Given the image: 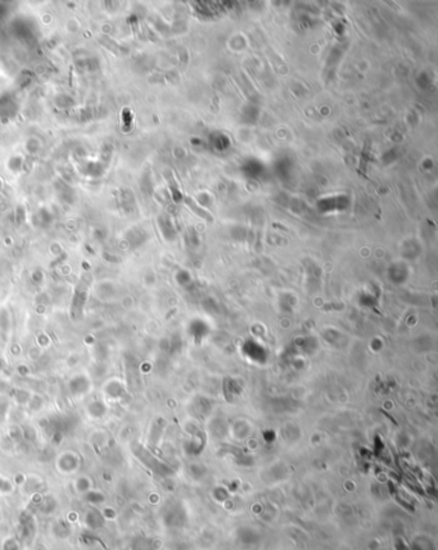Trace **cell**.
<instances>
[{"mask_svg":"<svg viewBox=\"0 0 438 550\" xmlns=\"http://www.w3.org/2000/svg\"><path fill=\"white\" fill-rule=\"evenodd\" d=\"M86 410L91 418L99 419L107 414V405L102 400H93L87 404Z\"/></svg>","mask_w":438,"mask_h":550,"instance_id":"obj_4","label":"cell"},{"mask_svg":"<svg viewBox=\"0 0 438 550\" xmlns=\"http://www.w3.org/2000/svg\"><path fill=\"white\" fill-rule=\"evenodd\" d=\"M12 321H10V315L5 309H0V332H9Z\"/></svg>","mask_w":438,"mask_h":550,"instance_id":"obj_5","label":"cell"},{"mask_svg":"<svg viewBox=\"0 0 438 550\" xmlns=\"http://www.w3.org/2000/svg\"><path fill=\"white\" fill-rule=\"evenodd\" d=\"M0 488H1V491L4 492H8L12 490V483H10L9 481H6L5 478H0Z\"/></svg>","mask_w":438,"mask_h":550,"instance_id":"obj_7","label":"cell"},{"mask_svg":"<svg viewBox=\"0 0 438 550\" xmlns=\"http://www.w3.org/2000/svg\"><path fill=\"white\" fill-rule=\"evenodd\" d=\"M91 390V380L86 374H75L69 380V391L72 396L80 397Z\"/></svg>","mask_w":438,"mask_h":550,"instance_id":"obj_1","label":"cell"},{"mask_svg":"<svg viewBox=\"0 0 438 550\" xmlns=\"http://www.w3.org/2000/svg\"><path fill=\"white\" fill-rule=\"evenodd\" d=\"M103 392L111 398H120L125 395L124 382L118 378H111L103 385Z\"/></svg>","mask_w":438,"mask_h":550,"instance_id":"obj_3","label":"cell"},{"mask_svg":"<svg viewBox=\"0 0 438 550\" xmlns=\"http://www.w3.org/2000/svg\"><path fill=\"white\" fill-rule=\"evenodd\" d=\"M8 409H9V398L4 395H0V419L5 417Z\"/></svg>","mask_w":438,"mask_h":550,"instance_id":"obj_6","label":"cell"},{"mask_svg":"<svg viewBox=\"0 0 438 550\" xmlns=\"http://www.w3.org/2000/svg\"><path fill=\"white\" fill-rule=\"evenodd\" d=\"M78 464H80V460H78L77 455L75 453H71V451L62 453V455L57 460V467L63 473L75 472L77 470Z\"/></svg>","mask_w":438,"mask_h":550,"instance_id":"obj_2","label":"cell"}]
</instances>
